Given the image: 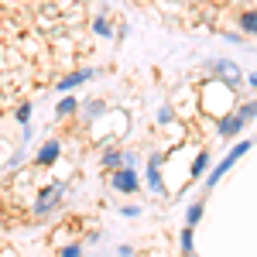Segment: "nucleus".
<instances>
[{"label": "nucleus", "mask_w": 257, "mask_h": 257, "mask_svg": "<svg viewBox=\"0 0 257 257\" xmlns=\"http://www.w3.org/2000/svg\"><path fill=\"white\" fill-rule=\"evenodd\" d=\"M138 4H148V0H138Z\"/></svg>", "instance_id": "nucleus-25"}, {"label": "nucleus", "mask_w": 257, "mask_h": 257, "mask_svg": "<svg viewBox=\"0 0 257 257\" xmlns=\"http://www.w3.org/2000/svg\"><path fill=\"white\" fill-rule=\"evenodd\" d=\"M11 161H14V144L0 138V168H11Z\"/></svg>", "instance_id": "nucleus-16"}, {"label": "nucleus", "mask_w": 257, "mask_h": 257, "mask_svg": "<svg viewBox=\"0 0 257 257\" xmlns=\"http://www.w3.org/2000/svg\"><path fill=\"white\" fill-rule=\"evenodd\" d=\"M14 120H18L21 127H28V120H31V103H21L18 110H14Z\"/></svg>", "instance_id": "nucleus-21"}, {"label": "nucleus", "mask_w": 257, "mask_h": 257, "mask_svg": "<svg viewBox=\"0 0 257 257\" xmlns=\"http://www.w3.org/2000/svg\"><path fill=\"white\" fill-rule=\"evenodd\" d=\"M0 257H21L14 247H0Z\"/></svg>", "instance_id": "nucleus-23"}, {"label": "nucleus", "mask_w": 257, "mask_h": 257, "mask_svg": "<svg viewBox=\"0 0 257 257\" xmlns=\"http://www.w3.org/2000/svg\"><path fill=\"white\" fill-rule=\"evenodd\" d=\"M99 113H106V103H103V99H93V103H86V117H89V120H96Z\"/></svg>", "instance_id": "nucleus-20"}, {"label": "nucleus", "mask_w": 257, "mask_h": 257, "mask_svg": "<svg viewBox=\"0 0 257 257\" xmlns=\"http://www.w3.org/2000/svg\"><path fill=\"white\" fill-rule=\"evenodd\" d=\"M202 213H206V202H192L189 213H185V226H196L199 219H202Z\"/></svg>", "instance_id": "nucleus-17"}, {"label": "nucleus", "mask_w": 257, "mask_h": 257, "mask_svg": "<svg viewBox=\"0 0 257 257\" xmlns=\"http://www.w3.org/2000/svg\"><path fill=\"white\" fill-rule=\"evenodd\" d=\"M96 76V69H76V72H65V76H59V82H55V89H62V93H69V89H76V86H82V82H89Z\"/></svg>", "instance_id": "nucleus-5"}, {"label": "nucleus", "mask_w": 257, "mask_h": 257, "mask_svg": "<svg viewBox=\"0 0 257 257\" xmlns=\"http://www.w3.org/2000/svg\"><path fill=\"white\" fill-rule=\"evenodd\" d=\"M59 257H82V247L72 240V243H65V247H59Z\"/></svg>", "instance_id": "nucleus-22"}, {"label": "nucleus", "mask_w": 257, "mask_h": 257, "mask_svg": "<svg viewBox=\"0 0 257 257\" xmlns=\"http://www.w3.org/2000/svg\"><path fill=\"white\" fill-rule=\"evenodd\" d=\"M237 103H240L237 89H233L230 82L216 79V76L199 86V110H202L206 117H213V120L226 117V113H233V110H237Z\"/></svg>", "instance_id": "nucleus-1"}, {"label": "nucleus", "mask_w": 257, "mask_h": 257, "mask_svg": "<svg viewBox=\"0 0 257 257\" xmlns=\"http://www.w3.org/2000/svg\"><path fill=\"white\" fill-rule=\"evenodd\" d=\"M243 127H247V123H243V120L237 117V110L216 120V134H219V138H237V134L243 131Z\"/></svg>", "instance_id": "nucleus-8"}, {"label": "nucleus", "mask_w": 257, "mask_h": 257, "mask_svg": "<svg viewBox=\"0 0 257 257\" xmlns=\"http://www.w3.org/2000/svg\"><path fill=\"white\" fill-rule=\"evenodd\" d=\"M76 113H79V99L76 96H65L59 106H55V117L59 120H69V117H76Z\"/></svg>", "instance_id": "nucleus-11"}, {"label": "nucleus", "mask_w": 257, "mask_h": 257, "mask_svg": "<svg viewBox=\"0 0 257 257\" xmlns=\"http://www.w3.org/2000/svg\"><path fill=\"white\" fill-rule=\"evenodd\" d=\"M178 247H182V254H192V226H185L178 233Z\"/></svg>", "instance_id": "nucleus-18"}, {"label": "nucleus", "mask_w": 257, "mask_h": 257, "mask_svg": "<svg viewBox=\"0 0 257 257\" xmlns=\"http://www.w3.org/2000/svg\"><path fill=\"white\" fill-rule=\"evenodd\" d=\"M206 165H209V151H206V148H196V158H192V178L202 175Z\"/></svg>", "instance_id": "nucleus-14"}, {"label": "nucleus", "mask_w": 257, "mask_h": 257, "mask_svg": "<svg viewBox=\"0 0 257 257\" xmlns=\"http://www.w3.org/2000/svg\"><path fill=\"white\" fill-rule=\"evenodd\" d=\"M148 185H151L155 192H161V196H168V192H165V178H161V155H151V158H148Z\"/></svg>", "instance_id": "nucleus-9"}, {"label": "nucleus", "mask_w": 257, "mask_h": 257, "mask_svg": "<svg viewBox=\"0 0 257 257\" xmlns=\"http://www.w3.org/2000/svg\"><path fill=\"white\" fill-rule=\"evenodd\" d=\"M110 185H113L117 192H138L141 178H138V172H134L131 165H120L117 172H110Z\"/></svg>", "instance_id": "nucleus-3"}, {"label": "nucleus", "mask_w": 257, "mask_h": 257, "mask_svg": "<svg viewBox=\"0 0 257 257\" xmlns=\"http://www.w3.org/2000/svg\"><path fill=\"white\" fill-rule=\"evenodd\" d=\"M89 31H93L96 38H113V24H110V21L103 18V14H99V18H93V24H89Z\"/></svg>", "instance_id": "nucleus-13"}, {"label": "nucleus", "mask_w": 257, "mask_h": 257, "mask_svg": "<svg viewBox=\"0 0 257 257\" xmlns=\"http://www.w3.org/2000/svg\"><path fill=\"white\" fill-rule=\"evenodd\" d=\"M59 155H62V141H59V138H48V141L38 148L35 165H38V168H52V165H59Z\"/></svg>", "instance_id": "nucleus-4"}, {"label": "nucleus", "mask_w": 257, "mask_h": 257, "mask_svg": "<svg viewBox=\"0 0 257 257\" xmlns=\"http://www.w3.org/2000/svg\"><path fill=\"white\" fill-rule=\"evenodd\" d=\"M213 72H216V79H223V82H230L233 89H237L240 82H243V72H240L233 62H226V59H219V62H213Z\"/></svg>", "instance_id": "nucleus-7"}, {"label": "nucleus", "mask_w": 257, "mask_h": 257, "mask_svg": "<svg viewBox=\"0 0 257 257\" xmlns=\"http://www.w3.org/2000/svg\"><path fill=\"white\" fill-rule=\"evenodd\" d=\"M240 28H243V35H257V7L240 11Z\"/></svg>", "instance_id": "nucleus-12"}, {"label": "nucleus", "mask_w": 257, "mask_h": 257, "mask_svg": "<svg viewBox=\"0 0 257 257\" xmlns=\"http://www.w3.org/2000/svg\"><path fill=\"white\" fill-rule=\"evenodd\" d=\"M120 165H123V151H120V148H106V151L99 155V168H103V172H117Z\"/></svg>", "instance_id": "nucleus-10"}, {"label": "nucleus", "mask_w": 257, "mask_h": 257, "mask_svg": "<svg viewBox=\"0 0 257 257\" xmlns=\"http://www.w3.org/2000/svg\"><path fill=\"white\" fill-rule=\"evenodd\" d=\"M247 82H250V86L257 89V72H250V76H247Z\"/></svg>", "instance_id": "nucleus-24"}, {"label": "nucleus", "mask_w": 257, "mask_h": 257, "mask_svg": "<svg viewBox=\"0 0 257 257\" xmlns=\"http://www.w3.org/2000/svg\"><path fill=\"white\" fill-rule=\"evenodd\" d=\"M55 202H59V185L38 189V196H35V202H31V213H35V216H41V213H48Z\"/></svg>", "instance_id": "nucleus-6"}, {"label": "nucleus", "mask_w": 257, "mask_h": 257, "mask_svg": "<svg viewBox=\"0 0 257 257\" xmlns=\"http://www.w3.org/2000/svg\"><path fill=\"white\" fill-rule=\"evenodd\" d=\"M175 110H172V106H161L158 110V127H172V123H175Z\"/></svg>", "instance_id": "nucleus-19"}, {"label": "nucleus", "mask_w": 257, "mask_h": 257, "mask_svg": "<svg viewBox=\"0 0 257 257\" xmlns=\"http://www.w3.org/2000/svg\"><path fill=\"white\" fill-rule=\"evenodd\" d=\"M247 151H250V141H240L237 148H230V151H226V158L219 161L216 168H213V172H209V178H206V185H209V189H213V185H216L219 178L226 175V172H230V168H233V165H237L240 158H243V155H247Z\"/></svg>", "instance_id": "nucleus-2"}, {"label": "nucleus", "mask_w": 257, "mask_h": 257, "mask_svg": "<svg viewBox=\"0 0 257 257\" xmlns=\"http://www.w3.org/2000/svg\"><path fill=\"white\" fill-rule=\"evenodd\" d=\"M237 117L243 120V123H250V120L257 117V99H250V103H237Z\"/></svg>", "instance_id": "nucleus-15"}]
</instances>
